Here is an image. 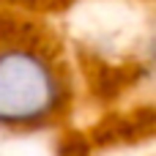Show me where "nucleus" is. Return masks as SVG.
<instances>
[{"label":"nucleus","instance_id":"nucleus-3","mask_svg":"<svg viewBox=\"0 0 156 156\" xmlns=\"http://www.w3.org/2000/svg\"><path fill=\"white\" fill-rule=\"evenodd\" d=\"M11 16H14V14H8V11H3V8H0V30L5 27V22H8Z\"/></svg>","mask_w":156,"mask_h":156},{"label":"nucleus","instance_id":"nucleus-2","mask_svg":"<svg viewBox=\"0 0 156 156\" xmlns=\"http://www.w3.org/2000/svg\"><path fill=\"white\" fill-rule=\"evenodd\" d=\"M74 0H0V8L8 14L16 11H27V14H49V11H60L66 5H71Z\"/></svg>","mask_w":156,"mask_h":156},{"label":"nucleus","instance_id":"nucleus-1","mask_svg":"<svg viewBox=\"0 0 156 156\" xmlns=\"http://www.w3.org/2000/svg\"><path fill=\"white\" fill-rule=\"evenodd\" d=\"M71 101V66L60 41L47 27L11 16L0 30V129H52L69 115Z\"/></svg>","mask_w":156,"mask_h":156}]
</instances>
